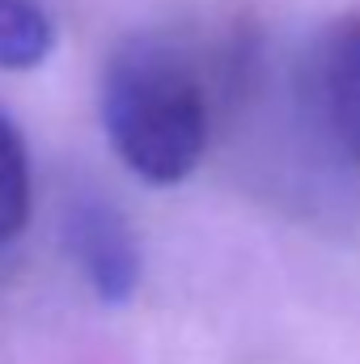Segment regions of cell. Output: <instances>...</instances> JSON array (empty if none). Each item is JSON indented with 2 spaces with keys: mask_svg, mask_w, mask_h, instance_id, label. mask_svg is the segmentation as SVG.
Masks as SVG:
<instances>
[{
  "mask_svg": "<svg viewBox=\"0 0 360 364\" xmlns=\"http://www.w3.org/2000/svg\"><path fill=\"white\" fill-rule=\"evenodd\" d=\"M55 47V26L38 0H0V68H38Z\"/></svg>",
  "mask_w": 360,
  "mask_h": 364,
  "instance_id": "277c9868",
  "label": "cell"
},
{
  "mask_svg": "<svg viewBox=\"0 0 360 364\" xmlns=\"http://www.w3.org/2000/svg\"><path fill=\"white\" fill-rule=\"evenodd\" d=\"M68 250L77 255L90 288L106 305H123L140 284V246L127 220L106 199H81L68 212Z\"/></svg>",
  "mask_w": 360,
  "mask_h": 364,
  "instance_id": "3957f363",
  "label": "cell"
},
{
  "mask_svg": "<svg viewBox=\"0 0 360 364\" xmlns=\"http://www.w3.org/2000/svg\"><path fill=\"white\" fill-rule=\"evenodd\" d=\"M30 153L21 132L0 114V246H9L30 220Z\"/></svg>",
  "mask_w": 360,
  "mask_h": 364,
  "instance_id": "5b68a950",
  "label": "cell"
},
{
  "mask_svg": "<svg viewBox=\"0 0 360 364\" xmlns=\"http://www.w3.org/2000/svg\"><path fill=\"white\" fill-rule=\"evenodd\" d=\"M102 127L136 178L182 182L208 149V97L179 43L136 34L115 47L102 73Z\"/></svg>",
  "mask_w": 360,
  "mask_h": 364,
  "instance_id": "6da1fadb",
  "label": "cell"
},
{
  "mask_svg": "<svg viewBox=\"0 0 360 364\" xmlns=\"http://www.w3.org/2000/svg\"><path fill=\"white\" fill-rule=\"evenodd\" d=\"M301 90L322 140L360 170V13L335 17L314 38Z\"/></svg>",
  "mask_w": 360,
  "mask_h": 364,
  "instance_id": "7a4b0ae2",
  "label": "cell"
}]
</instances>
